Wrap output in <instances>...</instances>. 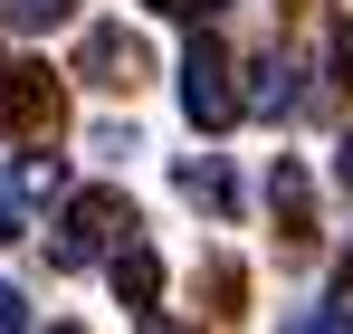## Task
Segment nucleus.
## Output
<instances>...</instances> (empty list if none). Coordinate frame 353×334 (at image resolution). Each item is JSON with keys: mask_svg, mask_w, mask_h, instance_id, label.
I'll return each mask as SVG.
<instances>
[{"mask_svg": "<svg viewBox=\"0 0 353 334\" xmlns=\"http://www.w3.org/2000/svg\"><path fill=\"white\" fill-rule=\"evenodd\" d=\"M181 115H191L201 134L239 124V77H230V48H220V29H201V39L181 48Z\"/></svg>", "mask_w": 353, "mask_h": 334, "instance_id": "obj_1", "label": "nucleus"}, {"mask_svg": "<svg viewBox=\"0 0 353 334\" xmlns=\"http://www.w3.org/2000/svg\"><path fill=\"white\" fill-rule=\"evenodd\" d=\"M134 239V201L124 191H77L58 220V268H86V258H115Z\"/></svg>", "mask_w": 353, "mask_h": 334, "instance_id": "obj_2", "label": "nucleus"}, {"mask_svg": "<svg viewBox=\"0 0 353 334\" xmlns=\"http://www.w3.org/2000/svg\"><path fill=\"white\" fill-rule=\"evenodd\" d=\"M77 67H86V86H124V96H134L153 57H143V39H134V29H96V39L77 48Z\"/></svg>", "mask_w": 353, "mask_h": 334, "instance_id": "obj_3", "label": "nucleus"}, {"mask_svg": "<svg viewBox=\"0 0 353 334\" xmlns=\"http://www.w3.org/2000/svg\"><path fill=\"white\" fill-rule=\"evenodd\" d=\"M0 115H10L19 134H58V86H48V67H0Z\"/></svg>", "mask_w": 353, "mask_h": 334, "instance_id": "obj_4", "label": "nucleus"}, {"mask_svg": "<svg viewBox=\"0 0 353 334\" xmlns=\"http://www.w3.org/2000/svg\"><path fill=\"white\" fill-rule=\"evenodd\" d=\"M105 277H115V296L134 306V315H153V296H163V258H153L143 239H124L115 258H105Z\"/></svg>", "mask_w": 353, "mask_h": 334, "instance_id": "obj_5", "label": "nucleus"}, {"mask_svg": "<svg viewBox=\"0 0 353 334\" xmlns=\"http://www.w3.org/2000/svg\"><path fill=\"white\" fill-rule=\"evenodd\" d=\"M239 115H296V57H258L248 67V86H239Z\"/></svg>", "mask_w": 353, "mask_h": 334, "instance_id": "obj_6", "label": "nucleus"}, {"mask_svg": "<svg viewBox=\"0 0 353 334\" xmlns=\"http://www.w3.org/2000/svg\"><path fill=\"white\" fill-rule=\"evenodd\" d=\"M268 210L287 220V239H315V210H305V172H296V163H277V172H268Z\"/></svg>", "mask_w": 353, "mask_h": 334, "instance_id": "obj_7", "label": "nucleus"}, {"mask_svg": "<svg viewBox=\"0 0 353 334\" xmlns=\"http://www.w3.org/2000/svg\"><path fill=\"white\" fill-rule=\"evenodd\" d=\"M181 191H191V201H210V210H230V172L210 163V153H201V163H181Z\"/></svg>", "mask_w": 353, "mask_h": 334, "instance_id": "obj_8", "label": "nucleus"}, {"mask_svg": "<svg viewBox=\"0 0 353 334\" xmlns=\"http://www.w3.org/2000/svg\"><path fill=\"white\" fill-rule=\"evenodd\" d=\"M0 10H10V29H58L77 0H0Z\"/></svg>", "mask_w": 353, "mask_h": 334, "instance_id": "obj_9", "label": "nucleus"}, {"mask_svg": "<svg viewBox=\"0 0 353 334\" xmlns=\"http://www.w3.org/2000/svg\"><path fill=\"white\" fill-rule=\"evenodd\" d=\"M0 239H19V181L0 172Z\"/></svg>", "mask_w": 353, "mask_h": 334, "instance_id": "obj_10", "label": "nucleus"}, {"mask_svg": "<svg viewBox=\"0 0 353 334\" xmlns=\"http://www.w3.org/2000/svg\"><path fill=\"white\" fill-rule=\"evenodd\" d=\"M0 334H29V315H19V286H0Z\"/></svg>", "mask_w": 353, "mask_h": 334, "instance_id": "obj_11", "label": "nucleus"}, {"mask_svg": "<svg viewBox=\"0 0 353 334\" xmlns=\"http://www.w3.org/2000/svg\"><path fill=\"white\" fill-rule=\"evenodd\" d=\"M143 334H191V325H172V315H163V306H153V315H143Z\"/></svg>", "mask_w": 353, "mask_h": 334, "instance_id": "obj_12", "label": "nucleus"}, {"mask_svg": "<svg viewBox=\"0 0 353 334\" xmlns=\"http://www.w3.org/2000/svg\"><path fill=\"white\" fill-rule=\"evenodd\" d=\"M334 172H344V191H353V134H344V153H334Z\"/></svg>", "mask_w": 353, "mask_h": 334, "instance_id": "obj_13", "label": "nucleus"}, {"mask_svg": "<svg viewBox=\"0 0 353 334\" xmlns=\"http://www.w3.org/2000/svg\"><path fill=\"white\" fill-rule=\"evenodd\" d=\"M143 10H191V0H143Z\"/></svg>", "mask_w": 353, "mask_h": 334, "instance_id": "obj_14", "label": "nucleus"}, {"mask_svg": "<svg viewBox=\"0 0 353 334\" xmlns=\"http://www.w3.org/2000/svg\"><path fill=\"white\" fill-rule=\"evenodd\" d=\"M58 334H77V325H58Z\"/></svg>", "mask_w": 353, "mask_h": 334, "instance_id": "obj_15", "label": "nucleus"}]
</instances>
